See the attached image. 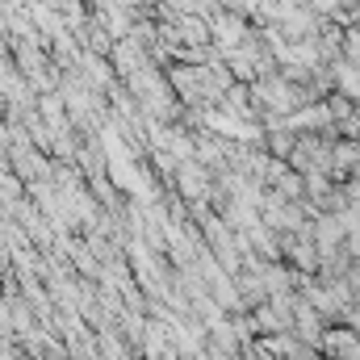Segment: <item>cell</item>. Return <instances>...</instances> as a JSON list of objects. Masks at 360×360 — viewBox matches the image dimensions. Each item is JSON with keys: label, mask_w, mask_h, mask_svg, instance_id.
Here are the masks:
<instances>
[{"label": "cell", "mask_w": 360, "mask_h": 360, "mask_svg": "<svg viewBox=\"0 0 360 360\" xmlns=\"http://www.w3.org/2000/svg\"><path fill=\"white\" fill-rule=\"evenodd\" d=\"M176 188L184 193V197L201 201V197L210 193V180H205V172H201L197 164H184V168H176Z\"/></svg>", "instance_id": "6da1fadb"}]
</instances>
